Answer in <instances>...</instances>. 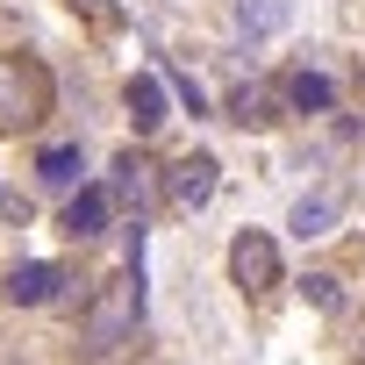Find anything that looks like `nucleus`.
Instances as JSON below:
<instances>
[{"mask_svg": "<svg viewBox=\"0 0 365 365\" xmlns=\"http://www.w3.org/2000/svg\"><path fill=\"white\" fill-rule=\"evenodd\" d=\"M51 115V72L36 58H0V129H36Z\"/></svg>", "mask_w": 365, "mask_h": 365, "instance_id": "obj_1", "label": "nucleus"}, {"mask_svg": "<svg viewBox=\"0 0 365 365\" xmlns=\"http://www.w3.org/2000/svg\"><path fill=\"white\" fill-rule=\"evenodd\" d=\"M136 315H143V265H129L122 279L101 287V301L86 308V344H93V351H115V344L136 329Z\"/></svg>", "mask_w": 365, "mask_h": 365, "instance_id": "obj_2", "label": "nucleus"}, {"mask_svg": "<svg viewBox=\"0 0 365 365\" xmlns=\"http://www.w3.org/2000/svg\"><path fill=\"white\" fill-rule=\"evenodd\" d=\"M230 279H237L244 294H265V287H279V244H272L265 230H244V237L230 244Z\"/></svg>", "mask_w": 365, "mask_h": 365, "instance_id": "obj_3", "label": "nucleus"}, {"mask_svg": "<svg viewBox=\"0 0 365 365\" xmlns=\"http://www.w3.org/2000/svg\"><path fill=\"white\" fill-rule=\"evenodd\" d=\"M215 172H222V165H215L208 150L179 158V165L165 172V201H172V208H208V201H215Z\"/></svg>", "mask_w": 365, "mask_h": 365, "instance_id": "obj_4", "label": "nucleus"}, {"mask_svg": "<svg viewBox=\"0 0 365 365\" xmlns=\"http://www.w3.org/2000/svg\"><path fill=\"white\" fill-rule=\"evenodd\" d=\"M122 101H129V122H136V136H150V129H165V122H172V115H165V79H158V72H136Z\"/></svg>", "mask_w": 365, "mask_h": 365, "instance_id": "obj_5", "label": "nucleus"}, {"mask_svg": "<svg viewBox=\"0 0 365 365\" xmlns=\"http://www.w3.org/2000/svg\"><path fill=\"white\" fill-rule=\"evenodd\" d=\"M58 287H65V272H58V265H43V258H29V265H15V272H8V301H15V308H43Z\"/></svg>", "mask_w": 365, "mask_h": 365, "instance_id": "obj_6", "label": "nucleus"}, {"mask_svg": "<svg viewBox=\"0 0 365 365\" xmlns=\"http://www.w3.org/2000/svg\"><path fill=\"white\" fill-rule=\"evenodd\" d=\"M101 230H108V194H101V187H79V194L65 201V237L86 244V237H101Z\"/></svg>", "mask_w": 365, "mask_h": 365, "instance_id": "obj_7", "label": "nucleus"}, {"mask_svg": "<svg viewBox=\"0 0 365 365\" xmlns=\"http://www.w3.org/2000/svg\"><path fill=\"white\" fill-rule=\"evenodd\" d=\"M336 208H344V194L329 187V194H308V201H294V215H287V230L308 244V237H329V222H336Z\"/></svg>", "mask_w": 365, "mask_h": 365, "instance_id": "obj_8", "label": "nucleus"}, {"mask_svg": "<svg viewBox=\"0 0 365 365\" xmlns=\"http://www.w3.org/2000/svg\"><path fill=\"white\" fill-rule=\"evenodd\" d=\"M287 108H294V115H329V108H336V86H329L322 72H294V79H287Z\"/></svg>", "mask_w": 365, "mask_h": 365, "instance_id": "obj_9", "label": "nucleus"}, {"mask_svg": "<svg viewBox=\"0 0 365 365\" xmlns=\"http://www.w3.org/2000/svg\"><path fill=\"white\" fill-rule=\"evenodd\" d=\"M150 187H158V179H150V165H143V158L129 150V158L115 165V201H129V208L143 215V208H150Z\"/></svg>", "mask_w": 365, "mask_h": 365, "instance_id": "obj_10", "label": "nucleus"}, {"mask_svg": "<svg viewBox=\"0 0 365 365\" xmlns=\"http://www.w3.org/2000/svg\"><path fill=\"white\" fill-rule=\"evenodd\" d=\"M79 172H86V165H79V143H51V150L36 158V179H43V187H58V194L79 187Z\"/></svg>", "mask_w": 365, "mask_h": 365, "instance_id": "obj_11", "label": "nucleus"}, {"mask_svg": "<svg viewBox=\"0 0 365 365\" xmlns=\"http://www.w3.org/2000/svg\"><path fill=\"white\" fill-rule=\"evenodd\" d=\"M230 122H244V129H272L279 108H272L265 86H237V93H230Z\"/></svg>", "mask_w": 365, "mask_h": 365, "instance_id": "obj_12", "label": "nucleus"}, {"mask_svg": "<svg viewBox=\"0 0 365 365\" xmlns=\"http://www.w3.org/2000/svg\"><path fill=\"white\" fill-rule=\"evenodd\" d=\"M287 22V0H237V29H251V36H272Z\"/></svg>", "mask_w": 365, "mask_h": 365, "instance_id": "obj_13", "label": "nucleus"}, {"mask_svg": "<svg viewBox=\"0 0 365 365\" xmlns=\"http://www.w3.org/2000/svg\"><path fill=\"white\" fill-rule=\"evenodd\" d=\"M301 294H308V301H315V308H329V315H336V308H344V287H336V279H329V272H308V279H301Z\"/></svg>", "mask_w": 365, "mask_h": 365, "instance_id": "obj_14", "label": "nucleus"}, {"mask_svg": "<svg viewBox=\"0 0 365 365\" xmlns=\"http://www.w3.org/2000/svg\"><path fill=\"white\" fill-rule=\"evenodd\" d=\"M79 8H86V15L101 22V29H115V22H122V15H115V0H79Z\"/></svg>", "mask_w": 365, "mask_h": 365, "instance_id": "obj_15", "label": "nucleus"}]
</instances>
